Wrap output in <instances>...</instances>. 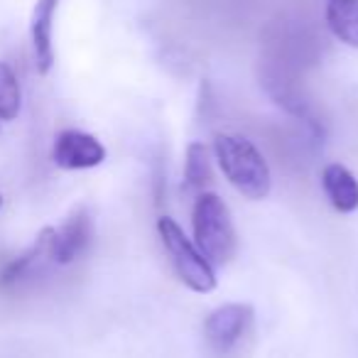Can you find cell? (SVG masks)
Here are the masks:
<instances>
[{
    "instance_id": "cell-1",
    "label": "cell",
    "mask_w": 358,
    "mask_h": 358,
    "mask_svg": "<svg viewBox=\"0 0 358 358\" xmlns=\"http://www.w3.org/2000/svg\"><path fill=\"white\" fill-rule=\"evenodd\" d=\"M214 155L224 177L238 194L250 201H260L273 189L270 164L250 140L241 135L219 133L214 138Z\"/></svg>"
},
{
    "instance_id": "cell-2",
    "label": "cell",
    "mask_w": 358,
    "mask_h": 358,
    "mask_svg": "<svg viewBox=\"0 0 358 358\" xmlns=\"http://www.w3.org/2000/svg\"><path fill=\"white\" fill-rule=\"evenodd\" d=\"M192 234L194 245L211 265H226L238 250V234L226 201L214 192L196 194L192 209Z\"/></svg>"
},
{
    "instance_id": "cell-3",
    "label": "cell",
    "mask_w": 358,
    "mask_h": 358,
    "mask_svg": "<svg viewBox=\"0 0 358 358\" xmlns=\"http://www.w3.org/2000/svg\"><path fill=\"white\" fill-rule=\"evenodd\" d=\"M157 234L172 260L174 273L179 280L196 294H209L216 289V273L214 265L201 255V250L194 245V241L182 231V226L169 216L157 219Z\"/></svg>"
},
{
    "instance_id": "cell-4",
    "label": "cell",
    "mask_w": 358,
    "mask_h": 358,
    "mask_svg": "<svg viewBox=\"0 0 358 358\" xmlns=\"http://www.w3.org/2000/svg\"><path fill=\"white\" fill-rule=\"evenodd\" d=\"M250 324H253V307L250 304H221V307L209 312V317L204 319V338L211 351L226 356V353H231L243 341Z\"/></svg>"
},
{
    "instance_id": "cell-5",
    "label": "cell",
    "mask_w": 358,
    "mask_h": 358,
    "mask_svg": "<svg viewBox=\"0 0 358 358\" xmlns=\"http://www.w3.org/2000/svg\"><path fill=\"white\" fill-rule=\"evenodd\" d=\"M94 241V221L86 206L74 209L64 219L59 229H55L52 236V260L57 265H71L89 250Z\"/></svg>"
},
{
    "instance_id": "cell-6",
    "label": "cell",
    "mask_w": 358,
    "mask_h": 358,
    "mask_svg": "<svg viewBox=\"0 0 358 358\" xmlns=\"http://www.w3.org/2000/svg\"><path fill=\"white\" fill-rule=\"evenodd\" d=\"M52 159L62 169H91L106 159L101 140L84 130H62L55 138Z\"/></svg>"
},
{
    "instance_id": "cell-7",
    "label": "cell",
    "mask_w": 358,
    "mask_h": 358,
    "mask_svg": "<svg viewBox=\"0 0 358 358\" xmlns=\"http://www.w3.org/2000/svg\"><path fill=\"white\" fill-rule=\"evenodd\" d=\"M52 236H55L52 226L42 229L40 236L35 238V243H32L25 253L15 255V258L8 260V263L0 268V289L22 287V285L30 282L32 278H37L47 263H55V260H52Z\"/></svg>"
},
{
    "instance_id": "cell-8",
    "label": "cell",
    "mask_w": 358,
    "mask_h": 358,
    "mask_svg": "<svg viewBox=\"0 0 358 358\" xmlns=\"http://www.w3.org/2000/svg\"><path fill=\"white\" fill-rule=\"evenodd\" d=\"M62 0H37L30 20V37L32 52H35V64L40 74H50L55 64V15Z\"/></svg>"
},
{
    "instance_id": "cell-9",
    "label": "cell",
    "mask_w": 358,
    "mask_h": 358,
    "mask_svg": "<svg viewBox=\"0 0 358 358\" xmlns=\"http://www.w3.org/2000/svg\"><path fill=\"white\" fill-rule=\"evenodd\" d=\"M322 187L329 204L341 214H353L358 209V179L338 162H329L322 169Z\"/></svg>"
},
{
    "instance_id": "cell-10",
    "label": "cell",
    "mask_w": 358,
    "mask_h": 358,
    "mask_svg": "<svg viewBox=\"0 0 358 358\" xmlns=\"http://www.w3.org/2000/svg\"><path fill=\"white\" fill-rule=\"evenodd\" d=\"M327 25L338 42L358 50V0H329Z\"/></svg>"
},
{
    "instance_id": "cell-11",
    "label": "cell",
    "mask_w": 358,
    "mask_h": 358,
    "mask_svg": "<svg viewBox=\"0 0 358 358\" xmlns=\"http://www.w3.org/2000/svg\"><path fill=\"white\" fill-rule=\"evenodd\" d=\"M211 159H209V150L204 143H189L187 145V155H185V185L192 192H206V187L211 185Z\"/></svg>"
},
{
    "instance_id": "cell-12",
    "label": "cell",
    "mask_w": 358,
    "mask_h": 358,
    "mask_svg": "<svg viewBox=\"0 0 358 358\" xmlns=\"http://www.w3.org/2000/svg\"><path fill=\"white\" fill-rule=\"evenodd\" d=\"M22 108V91L10 64L0 62V120H15Z\"/></svg>"
},
{
    "instance_id": "cell-13",
    "label": "cell",
    "mask_w": 358,
    "mask_h": 358,
    "mask_svg": "<svg viewBox=\"0 0 358 358\" xmlns=\"http://www.w3.org/2000/svg\"><path fill=\"white\" fill-rule=\"evenodd\" d=\"M0 204H3V199H0Z\"/></svg>"
}]
</instances>
